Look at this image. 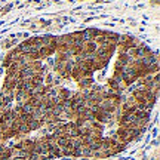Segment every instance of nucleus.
Listing matches in <instances>:
<instances>
[{"instance_id": "obj_1", "label": "nucleus", "mask_w": 160, "mask_h": 160, "mask_svg": "<svg viewBox=\"0 0 160 160\" xmlns=\"http://www.w3.org/2000/svg\"><path fill=\"white\" fill-rule=\"evenodd\" d=\"M101 33H102V30L95 28V27H88V28H85L83 31H82V34H83L85 40H95Z\"/></svg>"}]
</instances>
